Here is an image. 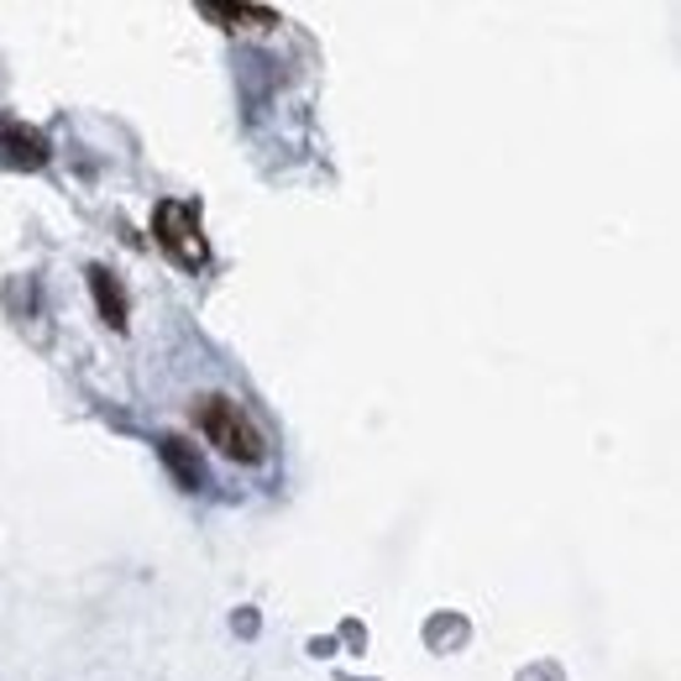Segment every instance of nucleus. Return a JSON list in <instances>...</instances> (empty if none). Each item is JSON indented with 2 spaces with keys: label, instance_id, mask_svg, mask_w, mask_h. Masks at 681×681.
<instances>
[{
  "label": "nucleus",
  "instance_id": "nucleus-5",
  "mask_svg": "<svg viewBox=\"0 0 681 681\" xmlns=\"http://www.w3.org/2000/svg\"><path fill=\"white\" fill-rule=\"evenodd\" d=\"M90 279V294H94V309L111 320V330H126V294H121V283L105 273V268H90L84 273Z\"/></svg>",
  "mask_w": 681,
  "mask_h": 681
},
{
  "label": "nucleus",
  "instance_id": "nucleus-4",
  "mask_svg": "<svg viewBox=\"0 0 681 681\" xmlns=\"http://www.w3.org/2000/svg\"><path fill=\"white\" fill-rule=\"evenodd\" d=\"M0 152H5V163H16V168H43L47 137L32 132V126H22V121H5V126H0Z\"/></svg>",
  "mask_w": 681,
  "mask_h": 681
},
{
  "label": "nucleus",
  "instance_id": "nucleus-2",
  "mask_svg": "<svg viewBox=\"0 0 681 681\" xmlns=\"http://www.w3.org/2000/svg\"><path fill=\"white\" fill-rule=\"evenodd\" d=\"M152 220H158V247H163L179 268L200 273V268L211 262V241H205V231H200V211H194V205H184V200H163Z\"/></svg>",
  "mask_w": 681,
  "mask_h": 681
},
{
  "label": "nucleus",
  "instance_id": "nucleus-3",
  "mask_svg": "<svg viewBox=\"0 0 681 681\" xmlns=\"http://www.w3.org/2000/svg\"><path fill=\"white\" fill-rule=\"evenodd\" d=\"M158 456H163V467L173 472V483L184 488V493H200L205 488V462H200V451L179 441V435H163L158 441Z\"/></svg>",
  "mask_w": 681,
  "mask_h": 681
},
{
  "label": "nucleus",
  "instance_id": "nucleus-6",
  "mask_svg": "<svg viewBox=\"0 0 681 681\" xmlns=\"http://www.w3.org/2000/svg\"><path fill=\"white\" fill-rule=\"evenodd\" d=\"M200 16H211V22H220V26H279V16L262 11V5H215V0H205Z\"/></svg>",
  "mask_w": 681,
  "mask_h": 681
},
{
  "label": "nucleus",
  "instance_id": "nucleus-1",
  "mask_svg": "<svg viewBox=\"0 0 681 681\" xmlns=\"http://www.w3.org/2000/svg\"><path fill=\"white\" fill-rule=\"evenodd\" d=\"M194 424L205 430V441L220 456H231L241 467H258L262 456H268V441H262V430L252 424V415L236 399H226V394H200L194 399Z\"/></svg>",
  "mask_w": 681,
  "mask_h": 681
}]
</instances>
